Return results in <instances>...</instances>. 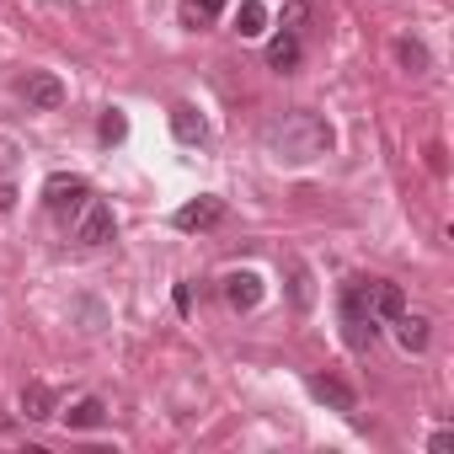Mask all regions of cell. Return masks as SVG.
<instances>
[{"instance_id": "cell-1", "label": "cell", "mask_w": 454, "mask_h": 454, "mask_svg": "<svg viewBox=\"0 0 454 454\" xmlns=\"http://www.w3.org/2000/svg\"><path fill=\"white\" fill-rule=\"evenodd\" d=\"M262 145L278 166H310L332 150V123L310 107H294V113H278L268 129H262Z\"/></svg>"}, {"instance_id": "cell-2", "label": "cell", "mask_w": 454, "mask_h": 454, "mask_svg": "<svg viewBox=\"0 0 454 454\" xmlns=\"http://www.w3.org/2000/svg\"><path fill=\"white\" fill-rule=\"evenodd\" d=\"M374 310H369V300H364V278H353L348 289H342V337H348V348H369L374 342Z\"/></svg>"}, {"instance_id": "cell-3", "label": "cell", "mask_w": 454, "mask_h": 454, "mask_svg": "<svg viewBox=\"0 0 454 454\" xmlns=\"http://www.w3.org/2000/svg\"><path fill=\"white\" fill-rule=\"evenodd\" d=\"M113 231H118V219H113V208H107L102 198H86V203H81V214L70 219V236H75L81 247H107V241H113Z\"/></svg>"}, {"instance_id": "cell-4", "label": "cell", "mask_w": 454, "mask_h": 454, "mask_svg": "<svg viewBox=\"0 0 454 454\" xmlns=\"http://www.w3.org/2000/svg\"><path fill=\"white\" fill-rule=\"evenodd\" d=\"M91 198V187H86V176H65V171H54L49 182H43V203H49V214L54 219H75L81 214V203Z\"/></svg>"}, {"instance_id": "cell-5", "label": "cell", "mask_w": 454, "mask_h": 454, "mask_svg": "<svg viewBox=\"0 0 454 454\" xmlns=\"http://www.w3.org/2000/svg\"><path fill=\"white\" fill-rule=\"evenodd\" d=\"M224 219V203L219 198H192V203H182L176 214H171V224H176V231H214V224Z\"/></svg>"}, {"instance_id": "cell-6", "label": "cell", "mask_w": 454, "mask_h": 454, "mask_svg": "<svg viewBox=\"0 0 454 454\" xmlns=\"http://www.w3.org/2000/svg\"><path fill=\"white\" fill-rule=\"evenodd\" d=\"M22 97H27V107L54 113V107H65V81H59V75H49V70H33V75L22 81Z\"/></svg>"}, {"instance_id": "cell-7", "label": "cell", "mask_w": 454, "mask_h": 454, "mask_svg": "<svg viewBox=\"0 0 454 454\" xmlns=\"http://www.w3.org/2000/svg\"><path fill=\"white\" fill-rule=\"evenodd\" d=\"M364 300H369L374 321H395V316L406 310V294H401V284H390V278H364Z\"/></svg>"}, {"instance_id": "cell-8", "label": "cell", "mask_w": 454, "mask_h": 454, "mask_svg": "<svg viewBox=\"0 0 454 454\" xmlns=\"http://www.w3.org/2000/svg\"><path fill=\"white\" fill-rule=\"evenodd\" d=\"M262 294H268V284H262V273H252V268H241V273L224 278V300H231V310H257Z\"/></svg>"}, {"instance_id": "cell-9", "label": "cell", "mask_w": 454, "mask_h": 454, "mask_svg": "<svg viewBox=\"0 0 454 454\" xmlns=\"http://www.w3.org/2000/svg\"><path fill=\"white\" fill-rule=\"evenodd\" d=\"M305 385H310V395H316V401H326L332 411H353V406H358V395H353L342 380H332V374H310Z\"/></svg>"}, {"instance_id": "cell-10", "label": "cell", "mask_w": 454, "mask_h": 454, "mask_svg": "<svg viewBox=\"0 0 454 454\" xmlns=\"http://www.w3.org/2000/svg\"><path fill=\"white\" fill-rule=\"evenodd\" d=\"M171 134H176L182 145H203V139H208V123H203V113H198V107H187V102H182V107H171Z\"/></svg>"}, {"instance_id": "cell-11", "label": "cell", "mask_w": 454, "mask_h": 454, "mask_svg": "<svg viewBox=\"0 0 454 454\" xmlns=\"http://www.w3.org/2000/svg\"><path fill=\"white\" fill-rule=\"evenodd\" d=\"M294 65H300V33H278V38L268 43V70L289 75Z\"/></svg>"}, {"instance_id": "cell-12", "label": "cell", "mask_w": 454, "mask_h": 454, "mask_svg": "<svg viewBox=\"0 0 454 454\" xmlns=\"http://www.w3.org/2000/svg\"><path fill=\"white\" fill-rule=\"evenodd\" d=\"M22 417H27V422H43V417H54V390H49L43 380H33V385L22 390Z\"/></svg>"}, {"instance_id": "cell-13", "label": "cell", "mask_w": 454, "mask_h": 454, "mask_svg": "<svg viewBox=\"0 0 454 454\" xmlns=\"http://www.w3.org/2000/svg\"><path fill=\"white\" fill-rule=\"evenodd\" d=\"M395 342H401L406 353H422V348H427V321L401 310V316H395Z\"/></svg>"}, {"instance_id": "cell-14", "label": "cell", "mask_w": 454, "mask_h": 454, "mask_svg": "<svg viewBox=\"0 0 454 454\" xmlns=\"http://www.w3.org/2000/svg\"><path fill=\"white\" fill-rule=\"evenodd\" d=\"M236 33H241V38H262V33H268L262 0H241V6H236Z\"/></svg>"}, {"instance_id": "cell-15", "label": "cell", "mask_w": 454, "mask_h": 454, "mask_svg": "<svg viewBox=\"0 0 454 454\" xmlns=\"http://www.w3.org/2000/svg\"><path fill=\"white\" fill-rule=\"evenodd\" d=\"M65 422H70V427H102V422H107V406H102L97 395H86V401H75V406L65 411Z\"/></svg>"}, {"instance_id": "cell-16", "label": "cell", "mask_w": 454, "mask_h": 454, "mask_svg": "<svg viewBox=\"0 0 454 454\" xmlns=\"http://www.w3.org/2000/svg\"><path fill=\"white\" fill-rule=\"evenodd\" d=\"M219 12H224V0H182V22L187 27H208Z\"/></svg>"}, {"instance_id": "cell-17", "label": "cell", "mask_w": 454, "mask_h": 454, "mask_svg": "<svg viewBox=\"0 0 454 454\" xmlns=\"http://www.w3.org/2000/svg\"><path fill=\"white\" fill-rule=\"evenodd\" d=\"M395 59H401L406 70H427V49H422V43H411V38H401V43H395Z\"/></svg>"}, {"instance_id": "cell-18", "label": "cell", "mask_w": 454, "mask_h": 454, "mask_svg": "<svg viewBox=\"0 0 454 454\" xmlns=\"http://www.w3.org/2000/svg\"><path fill=\"white\" fill-rule=\"evenodd\" d=\"M123 134H129V118H123V113H113V107H107V113H102V139H107V145H118V139H123Z\"/></svg>"}, {"instance_id": "cell-19", "label": "cell", "mask_w": 454, "mask_h": 454, "mask_svg": "<svg viewBox=\"0 0 454 454\" xmlns=\"http://www.w3.org/2000/svg\"><path fill=\"white\" fill-rule=\"evenodd\" d=\"M294 305H300V310L310 305V273H305V268H294Z\"/></svg>"}, {"instance_id": "cell-20", "label": "cell", "mask_w": 454, "mask_h": 454, "mask_svg": "<svg viewBox=\"0 0 454 454\" xmlns=\"http://www.w3.org/2000/svg\"><path fill=\"white\" fill-rule=\"evenodd\" d=\"M427 449H433V454H449V449H454V433H433V443H427Z\"/></svg>"}, {"instance_id": "cell-21", "label": "cell", "mask_w": 454, "mask_h": 454, "mask_svg": "<svg viewBox=\"0 0 454 454\" xmlns=\"http://www.w3.org/2000/svg\"><path fill=\"white\" fill-rule=\"evenodd\" d=\"M12 203H17V187H12V182H0V214H12Z\"/></svg>"}, {"instance_id": "cell-22", "label": "cell", "mask_w": 454, "mask_h": 454, "mask_svg": "<svg viewBox=\"0 0 454 454\" xmlns=\"http://www.w3.org/2000/svg\"><path fill=\"white\" fill-rule=\"evenodd\" d=\"M0 171H12V145L0 139Z\"/></svg>"}]
</instances>
